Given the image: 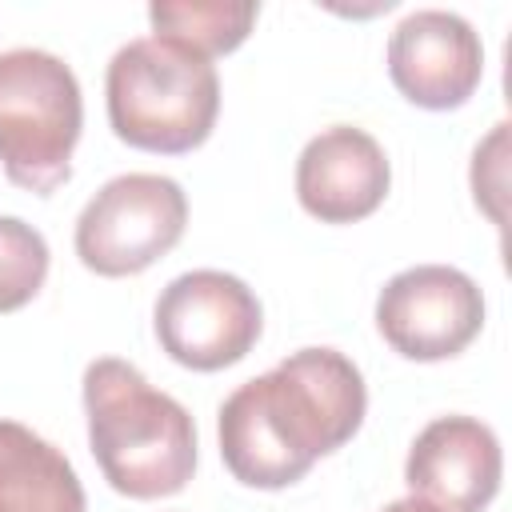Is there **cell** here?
Here are the masks:
<instances>
[{"label":"cell","instance_id":"8992f818","mask_svg":"<svg viewBox=\"0 0 512 512\" xmlns=\"http://www.w3.org/2000/svg\"><path fill=\"white\" fill-rule=\"evenodd\" d=\"M152 324L160 348L176 364L192 372H220L252 352L264 328V312L240 276L196 268L160 292Z\"/></svg>","mask_w":512,"mask_h":512},{"label":"cell","instance_id":"ba28073f","mask_svg":"<svg viewBox=\"0 0 512 512\" xmlns=\"http://www.w3.org/2000/svg\"><path fill=\"white\" fill-rule=\"evenodd\" d=\"M388 76L416 108H460L484 76L480 36L456 12L416 8L388 40Z\"/></svg>","mask_w":512,"mask_h":512},{"label":"cell","instance_id":"3957f363","mask_svg":"<svg viewBox=\"0 0 512 512\" xmlns=\"http://www.w3.org/2000/svg\"><path fill=\"white\" fill-rule=\"evenodd\" d=\"M104 96L108 124L124 144L180 156L212 136L220 76L208 56L164 36H140L108 60Z\"/></svg>","mask_w":512,"mask_h":512},{"label":"cell","instance_id":"7a4b0ae2","mask_svg":"<svg viewBox=\"0 0 512 512\" xmlns=\"http://www.w3.org/2000/svg\"><path fill=\"white\" fill-rule=\"evenodd\" d=\"M88 444L104 480L132 500L180 492L196 472V424L180 400L152 388L120 356L84 368Z\"/></svg>","mask_w":512,"mask_h":512},{"label":"cell","instance_id":"9c48e42d","mask_svg":"<svg viewBox=\"0 0 512 512\" xmlns=\"http://www.w3.org/2000/svg\"><path fill=\"white\" fill-rule=\"evenodd\" d=\"M500 472V440L476 416H436L420 428L404 460L412 496L440 512H484L500 488Z\"/></svg>","mask_w":512,"mask_h":512},{"label":"cell","instance_id":"30bf717a","mask_svg":"<svg viewBox=\"0 0 512 512\" xmlns=\"http://www.w3.org/2000/svg\"><path fill=\"white\" fill-rule=\"evenodd\" d=\"M392 184V168L376 136L356 124L316 132L296 160V196L308 216L324 224H352L372 216Z\"/></svg>","mask_w":512,"mask_h":512},{"label":"cell","instance_id":"6da1fadb","mask_svg":"<svg viewBox=\"0 0 512 512\" xmlns=\"http://www.w3.org/2000/svg\"><path fill=\"white\" fill-rule=\"evenodd\" d=\"M368 388L336 348H300L220 404V456L248 488H288L364 424Z\"/></svg>","mask_w":512,"mask_h":512},{"label":"cell","instance_id":"52a82bcc","mask_svg":"<svg viewBox=\"0 0 512 512\" xmlns=\"http://www.w3.org/2000/svg\"><path fill=\"white\" fill-rule=\"evenodd\" d=\"M376 328L404 360H448L480 336L484 292L460 268L416 264L380 288Z\"/></svg>","mask_w":512,"mask_h":512},{"label":"cell","instance_id":"5bb4252c","mask_svg":"<svg viewBox=\"0 0 512 512\" xmlns=\"http://www.w3.org/2000/svg\"><path fill=\"white\" fill-rule=\"evenodd\" d=\"M384 512H440V508H432V504L420 500V496H404V500H392Z\"/></svg>","mask_w":512,"mask_h":512},{"label":"cell","instance_id":"7c38bea8","mask_svg":"<svg viewBox=\"0 0 512 512\" xmlns=\"http://www.w3.org/2000/svg\"><path fill=\"white\" fill-rule=\"evenodd\" d=\"M260 8L252 0H156L148 4L152 36L176 40L200 56H220L244 44Z\"/></svg>","mask_w":512,"mask_h":512},{"label":"cell","instance_id":"4fadbf2b","mask_svg":"<svg viewBox=\"0 0 512 512\" xmlns=\"http://www.w3.org/2000/svg\"><path fill=\"white\" fill-rule=\"evenodd\" d=\"M44 276H48L44 236L16 216H0V312L24 308L44 288Z\"/></svg>","mask_w":512,"mask_h":512},{"label":"cell","instance_id":"5b68a950","mask_svg":"<svg viewBox=\"0 0 512 512\" xmlns=\"http://www.w3.org/2000/svg\"><path fill=\"white\" fill-rule=\"evenodd\" d=\"M188 224V196L172 176H112L76 220V256L96 276H136L176 248Z\"/></svg>","mask_w":512,"mask_h":512},{"label":"cell","instance_id":"277c9868","mask_svg":"<svg viewBox=\"0 0 512 512\" xmlns=\"http://www.w3.org/2000/svg\"><path fill=\"white\" fill-rule=\"evenodd\" d=\"M84 128L76 72L44 48L0 52V164L16 188L48 196L72 176Z\"/></svg>","mask_w":512,"mask_h":512},{"label":"cell","instance_id":"8fae6325","mask_svg":"<svg viewBox=\"0 0 512 512\" xmlns=\"http://www.w3.org/2000/svg\"><path fill=\"white\" fill-rule=\"evenodd\" d=\"M0 512H84L68 456L16 420H0Z\"/></svg>","mask_w":512,"mask_h":512}]
</instances>
